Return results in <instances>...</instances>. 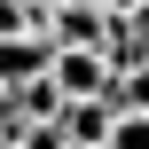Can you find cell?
I'll return each instance as SVG.
<instances>
[{
    "instance_id": "cell-2",
    "label": "cell",
    "mask_w": 149,
    "mask_h": 149,
    "mask_svg": "<svg viewBox=\"0 0 149 149\" xmlns=\"http://www.w3.org/2000/svg\"><path fill=\"white\" fill-rule=\"evenodd\" d=\"M102 8L86 0H47V47H102Z\"/></svg>"
},
{
    "instance_id": "cell-8",
    "label": "cell",
    "mask_w": 149,
    "mask_h": 149,
    "mask_svg": "<svg viewBox=\"0 0 149 149\" xmlns=\"http://www.w3.org/2000/svg\"><path fill=\"white\" fill-rule=\"evenodd\" d=\"M0 102H8V94H0Z\"/></svg>"
},
{
    "instance_id": "cell-5",
    "label": "cell",
    "mask_w": 149,
    "mask_h": 149,
    "mask_svg": "<svg viewBox=\"0 0 149 149\" xmlns=\"http://www.w3.org/2000/svg\"><path fill=\"white\" fill-rule=\"evenodd\" d=\"M102 149H149V110H110Z\"/></svg>"
},
{
    "instance_id": "cell-7",
    "label": "cell",
    "mask_w": 149,
    "mask_h": 149,
    "mask_svg": "<svg viewBox=\"0 0 149 149\" xmlns=\"http://www.w3.org/2000/svg\"><path fill=\"white\" fill-rule=\"evenodd\" d=\"M55 149H102V141H55Z\"/></svg>"
},
{
    "instance_id": "cell-1",
    "label": "cell",
    "mask_w": 149,
    "mask_h": 149,
    "mask_svg": "<svg viewBox=\"0 0 149 149\" xmlns=\"http://www.w3.org/2000/svg\"><path fill=\"white\" fill-rule=\"evenodd\" d=\"M47 79H55V94H102L110 63H102V47H47Z\"/></svg>"
},
{
    "instance_id": "cell-4",
    "label": "cell",
    "mask_w": 149,
    "mask_h": 149,
    "mask_svg": "<svg viewBox=\"0 0 149 149\" xmlns=\"http://www.w3.org/2000/svg\"><path fill=\"white\" fill-rule=\"evenodd\" d=\"M39 63H47V39H39V31H8V39H0V86H16V79L39 71Z\"/></svg>"
},
{
    "instance_id": "cell-3",
    "label": "cell",
    "mask_w": 149,
    "mask_h": 149,
    "mask_svg": "<svg viewBox=\"0 0 149 149\" xmlns=\"http://www.w3.org/2000/svg\"><path fill=\"white\" fill-rule=\"evenodd\" d=\"M8 94V118H24V126H55V110H63V94H55V79H47V63L39 71H24L16 86H0Z\"/></svg>"
},
{
    "instance_id": "cell-6",
    "label": "cell",
    "mask_w": 149,
    "mask_h": 149,
    "mask_svg": "<svg viewBox=\"0 0 149 149\" xmlns=\"http://www.w3.org/2000/svg\"><path fill=\"white\" fill-rule=\"evenodd\" d=\"M8 149H55V126H16V141Z\"/></svg>"
}]
</instances>
